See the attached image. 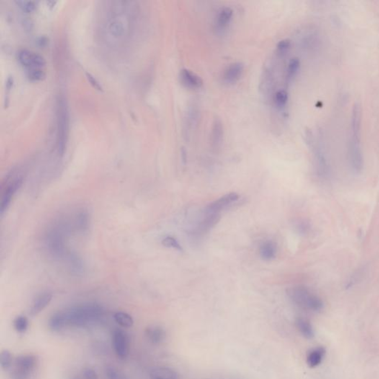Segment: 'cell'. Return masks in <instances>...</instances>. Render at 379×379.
I'll list each match as a JSON object with an SVG mask.
<instances>
[{
    "label": "cell",
    "instance_id": "20",
    "mask_svg": "<svg viewBox=\"0 0 379 379\" xmlns=\"http://www.w3.org/2000/svg\"><path fill=\"white\" fill-rule=\"evenodd\" d=\"M147 338L153 344H161L166 337V333L161 327L151 326L145 331Z\"/></svg>",
    "mask_w": 379,
    "mask_h": 379
},
{
    "label": "cell",
    "instance_id": "18",
    "mask_svg": "<svg viewBox=\"0 0 379 379\" xmlns=\"http://www.w3.org/2000/svg\"><path fill=\"white\" fill-rule=\"evenodd\" d=\"M199 112L197 106L195 104H192L187 111L185 123H184V126H185L184 132L187 137H189L190 133L197 126L198 120H199Z\"/></svg>",
    "mask_w": 379,
    "mask_h": 379
},
{
    "label": "cell",
    "instance_id": "13",
    "mask_svg": "<svg viewBox=\"0 0 379 379\" xmlns=\"http://www.w3.org/2000/svg\"><path fill=\"white\" fill-rule=\"evenodd\" d=\"M243 72H244V65L242 63L230 64L224 73V82L228 85L234 84L241 78Z\"/></svg>",
    "mask_w": 379,
    "mask_h": 379
},
{
    "label": "cell",
    "instance_id": "19",
    "mask_svg": "<svg viewBox=\"0 0 379 379\" xmlns=\"http://www.w3.org/2000/svg\"><path fill=\"white\" fill-rule=\"evenodd\" d=\"M151 379H179L177 372L174 369L166 367H158L150 370Z\"/></svg>",
    "mask_w": 379,
    "mask_h": 379
},
{
    "label": "cell",
    "instance_id": "2",
    "mask_svg": "<svg viewBox=\"0 0 379 379\" xmlns=\"http://www.w3.org/2000/svg\"><path fill=\"white\" fill-rule=\"evenodd\" d=\"M103 315L104 310L100 305L83 304L55 313L49 319L48 326L55 332L63 331L66 327L85 328L96 324Z\"/></svg>",
    "mask_w": 379,
    "mask_h": 379
},
{
    "label": "cell",
    "instance_id": "5",
    "mask_svg": "<svg viewBox=\"0 0 379 379\" xmlns=\"http://www.w3.org/2000/svg\"><path fill=\"white\" fill-rule=\"evenodd\" d=\"M290 300L300 308L312 312L321 311L324 307L322 301L304 287H294L287 290Z\"/></svg>",
    "mask_w": 379,
    "mask_h": 379
},
{
    "label": "cell",
    "instance_id": "8",
    "mask_svg": "<svg viewBox=\"0 0 379 379\" xmlns=\"http://www.w3.org/2000/svg\"><path fill=\"white\" fill-rule=\"evenodd\" d=\"M112 344L116 355L120 359H125L129 354V340L126 333L117 329L112 336Z\"/></svg>",
    "mask_w": 379,
    "mask_h": 379
},
{
    "label": "cell",
    "instance_id": "35",
    "mask_svg": "<svg viewBox=\"0 0 379 379\" xmlns=\"http://www.w3.org/2000/svg\"><path fill=\"white\" fill-rule=\"evenodd\" d=\"M86 76L88 82L91 83V86L95 88V89L98 90V91H102V87L101 86L100 83H99L97 79L94 77V76L91 74V73H86Z\"/></svg>",
    "mask_w": 379,
    "mask_h": 379
},
{
    "label": "cell",
    "instance_id": "16",
    "mask_svg": "<svg viewBox=\"0 0 379 379\" xmlns=\"http://www.w3.org/2000/svg\"><path fill=\"white\" fill-rule=\"evenodd\" d=\"M52 299H53V295L50 292H45L39 295L33 302L30 310L31 315L32 316L38 315L44 309L48 306Z\"/></svg>",
    "mask_w": 379,
    "mask_h": 379
},
{
    "label": "cell",
    "instance_id": "10",
    "mask_svg": "<svg viewBox=\"0 0 379 379\" xmlns=\"http://www.w3.org/2000/svg\"><path fill=\"white\" fill-rule=\"evenodd\" d=\"M362 109L359 103H355L353 107L351 116L350 140L361 142L362 136Z\"/></svg>",
    "mask_w": 379,
    "mask_h": 379
},
{
    "label": "cell",
    "instance_id": "30",
    "mask_svg": "<svg viewBox=\"0 0 379 379\" xmlns=\"http://www.w3.org/2000/svg\"><path fill=\"white\" fill-rule=\"evenodd\" d=\"M12 363V356L8 349L2 351L0 355V365L3 370H7Z\"/></svg>",
    "mask_w": 379,
    "mask_h": 379
},
{
    "label": "cell",
    "instance_id": "22",
    "mask_svg": "<svg viewBox=\"0 0 379 379\" xmlns=\"http://www.w3.org/2000/svg\"><path fill=\"white\" fill-rule=\"evenodd\" d=\"M220 220V213H207L205 218L199 224L198 229L200 233H207L212 228H213Z\"/></svg>",
    "mask_w": 379,
    "mask_h": 379
},
{
    "label": "cell",
    "instance_id": "11",
    "mask_svg": "<svg viewBox=\"0 0 379 379\" xmlns=\"http://www.w3.org/2000/svg\"><path fill=\"white\" fill-rule=\"evenodd\" d=\"M238 196L236 193H230L225 194L223 197H220L217 200L210 203L207 206V213H220L223 209L226 208L228 206L231 205L233 202L238 200Z\"/></svg>",
    "mask_w": 379,
    "mask_h": 379
},
{
    "label": "cell",
    "instance_id": "7",
    "mask_svg": "<svg viewBox=\"0 0 379 379\" xmlns=\"http://www.w3.org/2000/svg\"><path fill=\"white\" fill-rule=\"evenodd\" d=\"M18 61L26 69H40L45 66L46 62L42 55L33 50L23 49L18 53Z\"/></svg>",
    "mask_w": 379,
    "mask_h": 379
},
{
    "label": "cell",
    "instance_id": "12",
    "mask_svg": "<svg viewBox=\"0 0 379 379\" xmlns=\"http://www.w3.org/2000/svg\"><path fill=\"white\" fill-rule=\"evenodd\" d=\"M179 80L184 87L189 89H199L203 86L202 78L191 70L182 69L179 73Z\"/></svg>",
    "mask_w": 379,
    "mask_h": 379
},
{
    "label": "cell",
    "instance_id": "23",
    "mask_svg": "<svg viewBox=\"0 0 379 379\" xmlns=\"http://www.w3.org/2000/svg\"><path fill=\"white\" fill-rule=\"evenodd\" d=\"M89 225V215L86 210H82L78 212L74 219V228L80 233H86Z\"/></svg>",
    "mask_w": 379,
    "mask_h": 379
},
{
    "label": "cell",
    "instance_id": "28",
    "mask_svg": "<svg viewBox=\"0 0 379 379\" xmlns=\"http://www.w3.org/2000/svg\"><path fill=\"white\" fill-rule=\"evenodd\" d=\"M291 47V41L288 39L279 41L277 45V57L278 58H283L288 53Z\"/></svg>",
    "mask_w": 379,
    "mask_h": 379
},
{
    "label": "cell",
    "instance_id": "33",
    "mask_svg": "<svg viewBox=\"0 0 379 379\" xmlns=\"http://www.w3.org/2000/svg\"><path fill=\"white\" fill-rule=\"evenodd\" d=\"M161 244L166 248H174L177 251H182V248L179 245V241L172 236H167L163 238Z\"/></svg>",
    "mask_w": 379,
    "mask_h": 379
},
{
    "label": "cell",
    "instance_id": "31",
    "mask_svg": "<svg viewBox=\"0 0 379 379\" xmlns=\"http://www.w3.org/2000/svg\"><path fill=\"white\" fill-rule=\"evenodd\" d=\"M27 76L32 82L42 81L45 78V73L42 68L28 70Z\"/></svg>",
    "mask_w": 379,
    "mask_h": 379
},
{
    "label": "cell",
    "instance_id": "29",
    "mask_svg": "<svg viewBox=\"0 0 379 379\" xmlns=\"http://www.w3.org/2000/svg\"><path fill=\"white\" fill-rule=\"evenodd\" d=\"M29 318L24 316L16 317L14 321V328L18 333H24L29 329Z\"/></svg>",
    "mask_w": 379,
    "mask_h": 379
},
{
    "label": "cell",
    "instance_id": "15",
    "mask_svg": "<svg viewBox=\"0 0 379 379\" xmlns=\"http://www.w3.org/2000/svg\"><path fill=\"white\" fill-rule=\"evenodd\" d=\"M233 16V11L231 8L225 7L220 10L215 19V29L222 32L228 29Z\"/></svg>",
    "mask_w": 379,
    "mask_h": 379
},
{
    "label": "cell",
    "instance_id": "34",
    "mask_svg": "<svg viewBox=\"0 0 379 379\" xmlns=\"http://www.w3.org/2000/svg\"><path fill=\"white\" fill-rule=\"evenodd\" d=\"M16 3L25 13L33 12L37 6V3L33 1H16Z\"/></svg>",
    "mask_w": 379,
    "mask_h": 379
},
{
    "label": "cell",
    "instance_id": "36",
    "mask_svg": "<svg viewBox=\"0 0 379 379\" xmlns=\"http://www.w3.org/2000/svg\"><path fill=\"white\" fill-rule=\"evenodd\" d=\"M83 375L86 379H99V376H98L96 372L95 371L94 369L90 368V367H87V368H85L83 370Z\"/></svg>",
    "mask_w": 379,
    "mask_h": 379
},
{
    "label": "cell",
    "instance_id": "1",
    "mask_svg": "<svg viewBox=\"0 0 379 379\" xmlns=\"http://www.w3.org/2000/svg\"><path fill=\"white\" fill-rule=\"evenodd\" d=\"M107 15L103 23V32L107 43L119 47L126 43L134 31L137 6L134 2L113 1L107 3Z\"/></svg>",
    "mask_w": 379,
    "mask_h": 379
},
{
    "label": "cell",
    "instance_id": "4",
    "mask_svg": "<svg viewBox=\"0 0 379 379\" xmlns=\"http://www.w3.org/2000/svg\"><path fill=\"white\" fill-rule=\"evenodd\" d=\"M24 181L22 171L19 169L12 170L6 175L2 183L1 203H0V213L1 215L7 211L11 205L16 193L19 191Z\"/></svg>",
    "mask_w": 379,
    "mask_h": 379
},
{
    "label": "cell",
    "instance_id": "6",
    "mask_svg": "<svg viewBox=\"0 0 379 379\" xmlns=\"http://www.w3.org/2000/svg\"><path fill=\"white\" fill-rule=\"evenodd\" d=\"M37 365V358L33 355L18 356L15 360V369L12 379H29Z\"/></svg>",
    "mask_w": 379,
    "mask_h": 379
},
{
    "label": "cell",
    "instance_id": "32",
    "mask_svg": "<svg viewBox=\"0 0 379 379\" xmlns=\"http://www.w3.org/2000/svg\"><path fill=\"white\" fill-rule=\"evenodd\" d=\"M107 379H127L123 372L114 367H107L105 370Z\"/></svg>",
    "mask_w": 379,
    "mask_h": 379
},
{
    "label": "cell",
    "instance_id": "24",
    "mask_svg": "<svg viewBox=\"0 0 379 379\" xmlns=\"http://www.w3.org/2000/svg\"><path fill=\"white\" fill-rule=\"evenodd\" d=\"M300 61L298 58H292L289 62L286 71V84L289 85L295 79L300 69Z\"/></svg>",
    "mask_w": 379,
    "mask_h": 379
},
{
    "label": "cell",
    "instance_id": "26",
    "mask_svg": "<svg viewBox=\"0 0 379 379\" xmlns=\"http://www.w3.org/2000/svg\"><path fill=\"white\" fill-rule=\"evenodd\" d=\"M114 319L117 324L125 328H132L134 324L133 317L123 311H118L114 313Z\"/></svg>",
    "mask_w": 379,
    "mask_h": 379
},
{
    "label": "cell",
    "instance_id": "3",
    "mask_svg": "<svg viewBox=\"0 0 379 379\" xmlns=\"http://www.w3.org/2000/svg\"><path fill=\"white\" fill-rule=\"evenodd\" d=\"M69 128L68 104L63 96H59L57 100V149L60 156H63L66 150Z\"/></svg>",
    "mask_w": 379,
    "mask_h": 379
},
{
    "label": "cell",
    "instance_id": "27",
    "mask_svg": "<svg viewBox=\"0 0 379 379\" xmlns=\"http://www.w3.org/2000/svg\"><path fill=\"white\" fill-rule=\"evenodd\" d=\"M261 257L264 260H270L274 259L277 253L275 245L271 241H266L264 244L261 245L260 250H259Z\"/></svg>",
    "mask_w": 379,
    "mask_h": 379
},
{
    "label": "cell",
    "instance_id": "25",
    "mask_svg": "<svg viewBox=\"0 0 379 379\" xmlns=\"http://www.w3.org/2000/svg\"><path fill=\"white\" fill-rule=\"evenodd\" d=\"M274 105L278 111H282L285 109L288 102V93L285 90H279L273 96Z\"/></svg>",
    "mask_w": 379,
    "mask_h": 379
},
{
    "label": "cell",
    "instance_id": "21",
    "mask_svg": "<svg viewBox=\"0 0 379 379\" xmlns=\"http://www.w3.org/2000/svg\"><path fill=\"white\" fill-rule=\"evenodd\" d=\"M295 325L304 337L308 339H312L315 337L314 328L308 320L303 318H298L295 321Z\"/></svg>",
    "mask_w": 379,
    "mask_h": 379
},
{
    "label": "cell",
    "instance_id": "9",
    "mask_svg": "<svg viewBox=\"0 0 379 379\" xmlns=\"http://www.w3.org/2000/svg\"><path fill=\"white\" fill-rule=\"evenodd\" d=\"M348 153L353 170L356 173H360L363 168V155L361 142L349 141Z\"/></svg>",
    "mask_w": 379,
    "mask_h": 379
},
{
    "label": "cell",
    "instance_id": "17",
    "mask_svg": "<svg viewBox=\"0 0 379 379\" xmlns=\"http://www.w3.org/2000/svg\"><path fill=\"white\" fill-rule=\"evenodd\" d=\"M326 349L323 347L313 348L307 356V364L310 368L318 367L324 360Z\"/></svg>",
    "mask_w": 379,
    "mask_h": 379
},
{
    "label": "cell",
    "instance_id": "14",
    "mask_svg": "<svg viewBox=\"0 0 379 379\" xmlns=\"http://www.w3.org/2000/svg\"><path fill=\"white\" fill-rule=\"evenodd\" d=\"M224 140V127L221 119L215 118L214 119L213 126H212L211 134H210V142L212 148L214 150L221 148Z\"/></svg>",
    "mask_w": 379,
    "mask_h": 379
}]
</instances>
